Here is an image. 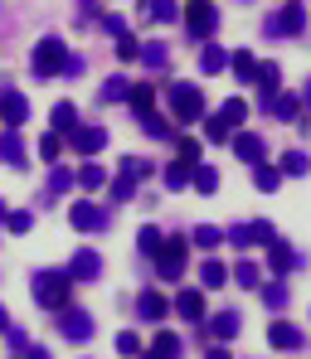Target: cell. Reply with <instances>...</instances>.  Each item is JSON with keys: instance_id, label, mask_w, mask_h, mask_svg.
Listing matches in <instances>:
<instances>
[{"instance_id": "6da1fadb", "label": "cell", "mask_w": 311, "mask_h": 359, "mask_svg": "<svg viewBox=\"0 0 311 359\" xmlns=\"http://www.w3.org/2000/svg\"><path fill=\"white\" fill-rule=\"evenodd\" d=\"M34 301H39L44 311H63V306L73 301V277H68V272H39V277H34Z\"/></svg>"}, {"instance_id": "7a4b0ae2", "label": "cell", "mask_w": 311, "mask_h": 359, "mask_svg": "<svg viewBox=\"0 0 311 359\" xmlns=\"http://www.w3.org/2000/svg\"><path fill=\"white\" fill-rule=\"evenodd\" d=\"M166 97H171V121H185L190 126V121L204 117V93H199L194 83H176Z\"/></svg>"}, {"instance_id": "3957f363", "label": "cell", "mask_w": 311, "mask_h": 359, "mask_svg": "<svg viewBox=\"0 0 311 359\" xmlns=\"http://www.w3.org/2000/svg\"><path fill=\"white\" fill-rule=\"evenodd\" d=\"M190 267V243L185 238H166L161 243V252H156V272H161V282H180Z\"/></svg>"}, {"instance_id": "277c9868", "label": "cell", "mask_w": 311, "mask_h": 359, "mask_svg": "<svg viewBox=\"0 0 311 359\" xmlns=\"http://www.w3.org/2000/svg\"><path fill=\"white\" fill-rule=\"evenodd\" d=\"M63 63H68V49H63V39H39L34 44V59H29V68H34V78H54V73H63Z\"/></svg>"}, {"instance_id": "5b68a950", "label": "cell", "mask_w": 311, "mask_h": 359, "mask_svg": "<svg viewBox=\"0 0 311 359\" xmlns=\"http://www.w3.org/2000/svg\"><path fill=\"white\" fill-rule=\"evenodd\" d=\"M180 15H185V29H190V39H204V44H209V34L219 29V10H214L209 0H190V5L180 10Z\"/></svg>"}, {"instance_id": "8992f818", "label": "cell", "mask_w": 311, "mask_h": 359, "mask_svg": "<svg viewBox=\"0 0 311 359\" xmlns=\"http://www.w3.org/2000/svg\"><path fill=\"white\" fill-rule=\"evenodd\" d=\"M263 29L277 39V34H302L307 29V10H302V0H292V5H282V10H272L267 20H263Z\"/></svg>"}, {"instance_id": "52a82bcc", "label": "cell", "mask_w": 311, "mask_h": 359, "mask_svg": "<svg viewBox=\"0 0 311 359\" xmlns=\"http://www.w3.org/2000/svg\"><path fill=\"white\" fill-rule=\"evenodd\" d=\"M68 224H73L78 233H102V229L112 224V214H107V209H98V204H88V199H78V204L68 209Z\"/></svg>"}, {"instance_id": "ba28073f", "label": "cell", "mask_w": 311, "mask_h": 359, "mask_svg": "<svg viewBox=\"0 0 311 359\" xmlns=\"http://www.w3.org/2000/svg\"><path fill=\"white\" fill-rule=\"evenodd\" d=\"M224 238L234 243V248H249V243H263V248H267L277 233H272V224H267V219H253V224H234Z\"/></svg>"}, {"instance_id": "9c48e42d", "label": "cell", "mask_w": 311, "mask_h": 359, "mask_svg": "<svg viewBox=\"0 0 311 359\" xmlns=\"http://www.w3.org/2000/svg\"><path fill=\"white\" fill-rule=\"evenodd\" d=\"M0 121H5V131H20V126L29 121V102H25V93H15V88L0 93Z\"/></svg>"}, {"instance_id": "30bf717a", "label": "cell", "mask_w": 311, "mask_h": 359, "mask_svg": "<svg viewBox=\"0 0 311 359\" xmlns=\"http://www.w3.org/2000/svg\"><path fill=\"white\" fill-rule=\"evenodd\" d=\"M59 330H63V340H88L93 335V316L88 311H78L73 301L59 311Z\"/></svg>"}, {"instance_id": "8fae6325", "label": "cell", "mask_w": 311, "mask_h": 359, "mask_svg": "<svg viewBox=\"0 0 311 359\" xmlns=\"http://www.w3.org/2000/svg\"><path fill=\"white\" fill-rule=\"evenodd\" d=\"M68 146H73L78 156H88V161H93V156L107 146V131H102V126H73V131H68Z\"/></svg>"}, {"instance_id": "7c38bea8", "label": "cell", "mask_w": 311, "mask_h": 359, "mask_svg": "<svg viewBox=\"0 0 311 359\" xmlns=\"http://www.w3.org/2000/svg\"><path fill=\"white\" fill-rule=\"evenodd\" d=\"M136 20L171 25V20H180V0H136Z\"/></svg>"}, {"instance_id": "4fadbf2b", "label": "cell", "mask_w": 311, "mask_h": 359, "mask_svg": "<svg viewBox=\"0 0 311 359\" xmlns=\"http://www.w3.org/2000/svg\"><path fill=\"white\" fill-rule=\"evenodd\" d=\"M136 316H141V320H146V325H161V320H166V316H171V301L161 297V292H156V287H146V292H141V297H136Z\"/></svg>"}, {"instance_id": "5bb4252c", "label": "cell", "mask_w": 311, "mask_h": 359, "mask_svg": "<svg viewBox=\"0 0 311 359\" xmlns=\"http://www.w3.org/2000/svg\"><path fill=\"white\" fill-rule=\"evenodd\" d=\"M68 277H73V282H98V277H102V257H98L93 248H78L73 262H68Z\"/></svg>"}, {"instance_id": "9a60e30c", "label": "cell", "mask_w": 311, "mask_h": 359, "mask_svg": "<svg viewBox=\"0 0 311 359\" xmlns=\"http://www.w3.org/2000/svg\"><path fill=\"white\" fill-rule=\"evenodd\" d=\"M258 107H263L267 117H282V121H297V112H302V102H297V97H282V93H263Z\"/></svg>"}, {"instance_id": "2e32d148", "label": "cell", "mask_w": 311, "mask_h": 359, "mask_svg": "<svg viewBox=\"0 0 311 359\" xmlns=\"http://www.w3.org/2000/svg\"><path fill=\"white\" fill-rule=\"evenodd\" d=\"M267 345H272V350H302V345H307V335H302L297 325L277 320V325H267Z\"/></svg>"}, {"instance_id": "e0dca14e", "label": "cell", "mask_w": 311, "mask_h": 359, "mask_svg": "<svg viewBox=\"0 0 311 359\" xmlns=\"http://www.w3.org/2000/svg\"><path fill=\"white\" fill-rule=\"evenodd\" d=\"M234 156H239V161H249V165H263L267 141H263V136H253V131H239V136H234Z\"/></svg>"}, {"instance_id": "ac0fdd59", "label": "cell", "mask_w": 311, "mask_h": 359, "mask_svg": "<svg viewBox=\"0 0 311 359\" xmlns=\"http://www.w3.org/2000/svg\"><path fill=\"white\" fill-rule=\"evenodd\" d=\"M0 161L10 170H25V141H20V131H0Z\"/></svg>"}, {"instance_id": "d6986e66", "label": "cell", "mask_w": 311, "mask_h": 359, "mask_svg": "<svg viewBox=\"0 0 311 359\" xmlns=\"http://www.w3.org/2000/svg\"><path fill=\"white\" fill-rule=\"evenodd\" d=\"M297 262H302V257H297V252H292V248H287L282 238H272V243H267V267H272L277 277H282V272H292Z\"/></svg>"}, {"instance_id": "ffe728a7", "label": "cell", "mask_w": 311, "mask_h": 359, "mask_svg": "<svg viewBox=\"0 0 311 359\" xmlns=\"http://www.w3.org/2000/svg\"><path fill=\"white\" fill-rule=\"evenodd\" d=\"M239 330H244V320H239V311H219V316L209 320V335H214L219 345H224V340H234Z\"/></svg>"}, {"instance_id": "44dd1931", "label": "cell", "mask_w": 311, "mask_h": 359, "mask_svg": "<svg viewBox=\"0 0 311 359\" xmlns=\"http://www.w3.org/2000/svg\"><path fill=\"white\" fill-rule=\"evenodd\" d=\"M141 126H146V136H156V141H180L176 121H171V117H161V112H146V117H141Z\"/></svg>"}, {"instance_id": "7402d4cb", "label": "cell", "mask_w": 311, "mask_h": 359, "mask_svg": "<svg viewBox=\"0 0 311 359\" xmlns=\"http://www.w3.org/2000/svg\"><path fill=\"white\" fill-rule=\"evenodd\" d=\"M126 102H131V112H136V117H146V112H156V88H151V83H131Z\"/></svg>"}, {"instance_id": "603a6c76", "label": "cell", "mask_w": 311, "mask_h": 359, "mask_svg": "<svg viewBox=\"0 0 311 359\" xmlns=\"http://www.w3.org/2000/svg\"><path fill=\"white\" fill-rule=\"evenodd\" d=\"M176 311H180L185 320H194V325H199V320H204V297H199L194 287H185V292L176 297Z\"/></svg>"}, {"instance_id": "cb8c5ba5", "label": "cell", "mask_w": 311, "mask_h": 359, "mask_svg": "<svg viewBox=\"0 0 311 359\" xmlns=\"http://www.w3.org/2000/svg\"><path fill=\"white\" fill-rule=\"evenodd\" d=\"M151 355H156V359H180V335H176V330H156Z\"/></svg>"}, {"instance_id": "d4e9b609", "label": "cell", "mask_w": 311, "mask_h": 359, "mask_svg": "<svg viewBox=\"0 0 311 359\" xmlns=\"http://www.w3.org/2000/svg\"><path fill=\"white\" fill-rule=\"evenodd\" d=\"M224 68H229V49H219V44L199 49V73H224Z\"/></svg>"}, {"instance_id": "484cf974", "label": "cell", "mask_w": 311, "mask_h": 359, "mask_svg": "<svg viewBox=\"0 0 311 359\" xmlns=\"http://www.w3.org/2000/svg\"><path fill=\"white\" fill-rule=\"evenodd\" d=\"M73 180H78V184H83V189H102V184H107V170H102V165H98V161H83V170H73Z\"/></svg>"}, {"instance_id": "4316f807", "label": "cell", "mask_w": 311, "mask_h": 359, "mask_svg": "<svg viewBox=\"0 0 311 359\" xmlns=\"http://www.w3.org/2000/svg\"><path fill=\"white\" fill-rule=\"evenodd\" d=\"M229 68L239 73V83H258V59H253L249 49H239V54H229Z\"/></svg>"}, {"instance_id": "83f0119b", "label": "cell", "mask_w": 311, "mask_h": 359, "mask_svg": "<svg viewBox=\"0 0 311 359\" xmlns=\"http://www.w3.org/2000/svg\"><path fill=\"white\" fill-rule=\"evenodd\" d=\"M199 282H204V287H224V282H229V267H224L219 257H204V262H199Z\"/></svg>"}, {"instance_id": "f1b7e54d", "label": "cell", "mask_w": 311, "mask_h": 359, "mask_svg": "<svg viewBox=\"0 0 311 359\" xmlns=\"http://www.w3.org/2000/svg\"><path fill=\"white\" fill-rule=\"evenodd\" d=\"M136 184H141V180H136V175H126V170H122V175H112V180H107V194H112L117 204H126V199L136 194Z\"/></svg>"}, {"instance_id": "f546056e", "label": "cell", "mask_w": 311, "mask_h": 359, "mask_svg": "<svg viewBox=\"0 0 311 359\" xmlns=\"http://www.w3.org/2000/svg\"><path fill=\"white\" fill-rule=\"evenodd\" d=\"M253 184H258V189H263V194H272V189H277V184H282V170H277V165H267V161H263V165H253Z\"/></svg>"}, {"instance_id": "4dcf8cb0", "label": "cell", "mask_w": 311, "mask_h": 359, "mask_svg": "<svg viewBox=\"0 0 311 359\" xmlns=\"http://www.w3.org/2000/svg\"><path fill=\"white\" fill-rule=\"evenodd\" d=\"M244 117H249V102H244V97H229V102H224V112H219V121H224L229 131H234V126H244Z\"/></svg>"}, {"instance_id": "1f68e13d", "label": "cell", "mask_w": 311, "mask_h": 359, "mask_svg": "<svg viewBox=\"0 0 311 359\" xmlns=\"http://www.w3.org/2000/svg\"><path fill=\"white\" fill-rule=\"evenodd\" d=\"M229 277H234L239 287H258V282H263V267H258V262H249V257H239V267H234Z\"/></svg>"}, {"instance_id": "d6a6232c", "label": "cell", "mask_w": 311, "mask_h": 359, "mask_svg": "<svg viewBox=\"0 0 311 359\" xmlns=\"http://www.w3.org/2000/svg\"><path fill=\"white\" fill-rule=\"evenodd\" d=\"M190 184H194L199 194H214V189H219V170H209V165H194V170H190Z\"/></svg>"}, {"instance_id": "836d02e7", "label": "cell", "mask_w": 311, "mask_h": 359, "mask_svg": "<svg viewBox=\"0 0 311 359\" xmlns=\"http://www.w3.org/2000/svg\"><path fill=\"white\" fill-rule=\"evenodd\" d=\"M190 170H194V165H185V161H171V165H166V189H185L190 184Z\"/></svg>"}, {"instance_id": "e575fe53", "label": "cell", "mask_w": 311, "mask_h": 359, "mask_svg": "<svg viewBox=\"0 0 311 359\" xmlns=\"http://www.w3.org/2000/svg\"><path fill=\"white\" fill-rule=\"evenodd\" d=\"M49 126H54V131H73V126H78V107H73V102H59L54 117H49Z\"/></svg>"}, {"instance_id": "d590c367", "label": "cell", "mask_w": 311, "mask_h": 359, "mask_svg": "<svg viewBox=\"0 0 311 359\" xmlns=\"http://www.w3.org/2000/svg\"><path fill=\"white\" fill-rule=\"evenodd\" d=\"M161 229H156V224H146V229H141V233H136V248H141V252H146V257H156V252H161Z\"/></svg>"}, {"instance_id": "8d00e7d4", "label": "cell", "mask_w": 311, "mask_h": 359, "mask_svg": "<svg viewBox=\"0 0 311 359\" xmlns=\"http://www.w3.org/2000/svg\"><path fill=\"white\" fill-rule=\"evenodd\" d=\"M311 170V161L307 156H302V151H287V156H282V175H292V180H302Z\"/></svg>"}, {"instance_id": "74e56055", "label": "cell", "mask_w": 311, "mask_h": 359, "mask_svg": "<svg viewBox=\"0 0 311 359\" xmlns=\"http://www.w3.org/2000/svg\"><path fill=\"white\" fill-rule=\"evenodd\" d=\"M126 93H131V83H126V78H107L98 97H102V102H126Z\"/></svg>"}, {"instance_id": "f35d334b", "label": "cell", "mask_w": 311, "mask_h": 359, "mask_svg": "<svg viewBox=\"0 0 311 359\" xmlns=\"http://www.w3.org/2000/svg\"><path fill=\"white\" fill-rule=\"evenodd\" d=\"M277 83H282V68L277 63H258V88L263 93H277Z\"/></svg>"}, {"instance_id": "ab89813d", "label": "cell", "mask_w": 311, "mask_h": 359, "mask_svg": "<svg viewBox=\"0 0 311 359\" xmlns=\"http://www.w3.org/2000/svg\"><path fill=\"white\" fill-rule=\"evenodd\" d=\"M5 229H10V233H29V229H34V214H29V209H10V214H5Z\"/></svg>"}, {"instance_id": "60d3db41", "label": "cell", "mask_w": 311, "mask_h": 359, "mask_svg": "<svg viewBox=\"0 0 311 359\" xmlns=\"http://www.w3.org/2000/svg\"><path fill=\"white\" fill-rule=\"evenodd\" d=\"M263 306H267V311H282V306H287V287H282V282H267V287H263Z\"/></svg>"}, {"instance_id": "b9f144b4", "label": "cell", "mask_w": 311, "mask_h": 359, "mask_svg": "<svg viewBox=\"0 0 311 359\" xmlns=\"http://www.w3.org/2000/svg\"><path fill=\"white\" fill-rule=\"evenodd\" d=\"M194 248H219V243H224V233H219V229H214V224H199V229H194Z\"/></svg>"}, {"instance_id": "7bdbcfd3", "label": "cell", "mask_w": 311, "mask_h": 359, "mask_svg": "<svg viewBox=\"0 0 311 359\" xmlns=\"http://www.w3.org/2000/svg\"><path fill=\"white\" fill-rule=\"evenodd\" d=\"M59 151H63V136L44 131V136H39V161H59Z\"/></svg>"}, {"instance_id": "ee69618b", "label": "cell", "mask_w": 311, "mask_h": 359, "mask_svg": "<svg viewBox=\"0 0 311 359\" xmlns=\"http://www.w3.org/2000/svg\"><path fill=\"white\" fill-rule=\"evenodd\" d=\"M136 59L146 63V68H166V44H141V54Z\"/></svg>"}, {"instance_id": "f6af8a7d", "label": "cell", "mask_w": 311, "mask_h": 359, "mask_svg": "<svg viewBox=\"0 0 311 359\" xmlns=\"http://www.w3.org/2000/svg\"><path fill=\"white\" fill-rule=\"evenodd\" d=\"M136 54H141V44H136V34H131V29H126V34H117V59H122V63H131Z\"/></svg>"}, {"instance_id": "bcb514c9", "label": "cell", "mask_w": 311, "mask_h": 359, "mask_svg": "<svg viewBox=\"0 0 311 359\" xmlns=\"http://www.w3.org/2000/svg\"><path fill=\"white\" fill-rule=\"evenodd\" d=\"M73 189V170H49V194H68Z\"/></svg>"}, {"instance_id": "7dc6e473", "label": "cell", "mask_w": 311, "mask_h": 359, "mask_svg": "<svg viewBox=\"0 0 311 359\" xmlns=\"http://www.w3.org/2000/svg\"><path fill=\"white\" fill-rule=\"evenodd\" d=\"M122 170H126V175H136V180H146L151 170H156V165H151V161H141V156H126V161H122Z\"/></svg>"}, {"instance_id": "c3c4849f", "label": "cell", "mask_w": 311, "mask_h": 359, "mask_svg": "<svg viewBox=\"0 0 311 359\" xmlns=\"http://www.w3.org/2000/svg\"><path fill=\"white\" fill-rule=\"evenodd\" d=\"M117 355H141V335L136 330H122L117 335Z\"/></svg>"}, {"instance_id": "681fc988", "label": "cell", "mask_w": 311, "mask_h": 359, "mask_svg": "<svg viewBox=\"0 0 311 359\" xmlns=\"http://www.w3.org/2000/svg\"><path fill=\"white\" fill-rule=\"evenodd\" d=\"M204 141H229V126L219 117H204Z\"/></svg>"}, {"instance_id": "f907efd6", "label": "cell", "mask_w": 311, "mask_h": 359, "mask_svg": "<svg viewBox=\"0 0 311 359\" xmlns=\"http://www.w3.org/2000/svg\"><path fill=\"white\" fill-rule=\"evenodd\" d=\"M5 345H10V350H29V335H25L20 325H5Z\"/></svg>"}, {"instance_id": "816d5d0a", "label": "cell", "mask_w": 311, "mask_h": 359, "mask_svg": "<svg viewBox=\"0 0 311 359\" xmlns=\"http://www.w3.org/2000/svg\"><path fill=\"white\" fill-rule=\"evenodd\" d=\"M180 161H185V165L199 161V141H194V136H180Z\"/></svg>"}, {"instance_id": "f5cc1de1", "label": "cell", "mask_w": 311, "mask_h": 359, "mask_svg": "<svg viewBox=\"0 0 311 359\" xmlns=\"http://www.w3.org/2000/svg\"><path fill=\"white\" fill-rule=\"evenodd\" d=\"M102 29L117 39V34H126V25H122V15H102Z\"/></svg>"}, {"instance_id": "db71d44e", "label": "cell", "mask_w": 311, "mask_h": 359, "mask_svg": "<svg viewBox=\"0 0 311 359\" xmlns=\"http://www.w3.org/2000/svg\"><path fill=\"white\" fill-rule=\"evenodd\" d=\"M83 68H88V59H78V54H68V63H63V73H73V78H78Z\"/></svg>"}, {"instance_id": "11a10c76", "label": "cell", "mask_w": 311, "mask_h": 359, "mask_svg": "<svg viewBox=\"0 0 311 359\" xmlns=\"http://www.w3.org/2000/svg\"><path fill=\"white\" fill-rule=\"evenodd\" d=\"M25 359H54V355H49L44 345H29V350H25Z\"/></svg>"}, {"instance_id": "9f6ffc18", "label": "cell", "mask_w": 311, "mask_h": 359, "mask_svg": "<svg viewBox=\"0 0 311 359\" xmlns=\"http://www.w3.org/2000/svg\"><path fill=\"white\" fill-rule=\"evenodd\" d=\"M204 359H229V350H224V345H214V350H209Z\"/></svg>"}, {"instance_id": "6f0895ef", "label": "cell", "mask_w": 311, "mask_h": 359, "mask_svg": "<svg viewBox=\"0 0 311 359\" xmlns=\"http://www.w3.org/2000/svg\"><path fill=\"white\" fill-rule=\"evenodd\" d=\"M5 325H10V316H5V306H0V335H5Z\"/></svg>"}, {"instance_id": "680465c9", "label": "cell", "mask_w": 311, "mask_h": 359, "mask_svg": "<svg viewBox=\"0 0 311 359\" xmlns=\"http://www.w3.org/2000/svg\"><path fill=\"white\" fill-rule=\"evenodd\" d=\"M136 359H156V355H151V350H141V355H136Z\"/></svg>"}, {"instance_id": "91938a15", "label": "cell", "mask_w": 311, "mask_h": 359, "mask_svg": "<svg viewBox=\"0 0 311 359\" xmlns=\"http://www.w3.org/2000/svg\"><path fill=\"white\" fill-rule=\"evenodd\" d=\"M0 224H5V199H0Z\"/></svg>"}, {"instance_id": "94428289", "label": "cell", "mask_w": 311, "mask_h": 359, "mask_svg": "<svg viewBox=\"0 0 311 359\" xmlns=\"http://www.w3.org/2000/svg\"><path fill=\"white\" fill-rule=\"evenodd\" d=\"M307 107H311V83H307Z\"/></svg>"}]
</instances>
